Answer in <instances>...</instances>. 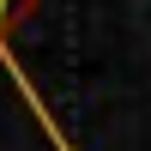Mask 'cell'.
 <instances>
[{
  "label": "cell",
  "instance_id": "1",
  "mask_svg": "<svg viewBox=\"0 0 151 151\" xmlns=\"http://www.w3.org/2000/svg\"><path fill=\"white\" fill-rule=\"evenodd\" d=\"M18 12H30V0H0V18H18Z\"/></svg>",
  "mask_w": 151,
  "mask_h": 151
}]
</instances>
